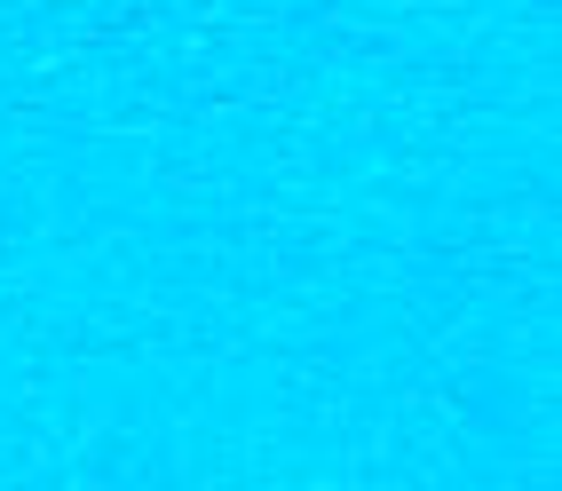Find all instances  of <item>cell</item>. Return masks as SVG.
<instances>
[]
</instances>
